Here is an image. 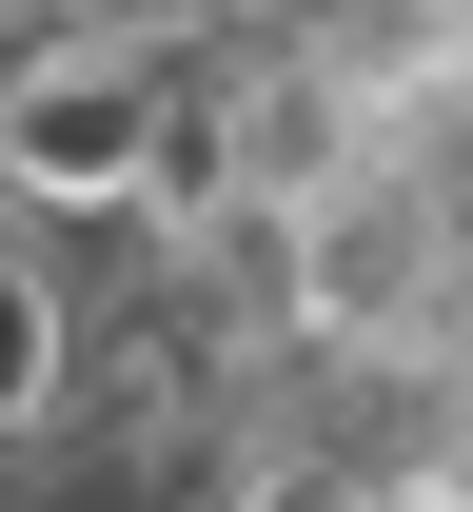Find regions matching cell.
Returning a JSON list of instances; mask_svg holds the SVG:
<instances>
[{
    "mask_svg": "<svg viewBox=\"0 0 473 512\" xmlns=\"http://www.w3.org/2000/svg\"><path fill=\"white\" fill-rule=\"evenodd\" d=\"M60 375H79V256L0 217V512H40V434H60Z\"/></svg>",
    "mask_w": 473,
    "mask_h": 512,
    "instance_id": "1",
    "label": "cell"
},
{
    "mask_svg": "<svg viewBox=\"0 0 473 512\" xmlns=\"http://www.w3.org/2000/svg\"><path fill=\"white\" fill-rule=\"evenodd\" d=\"M20 40H138V20H178V0H0Z\"/></svg>",
    "mask_w": 473,
    "mask_h": 512,
    "instance_id": "2",
    "label": "cell"
},
{
    "mask_svg": "<svg viewBox=\"0 0 473 512\" xmlns=\"http://www.w3.org/2000/svg\"><path fill=\"white\" fill-rule=\"evenodd\" d=\"M178 20H198V40H276L296 0H178Z\"/></svg>",
    "mask_w": 473,
    "mask_h": 512,
    "instance_id": "3",
    "label": "cell"
},
{
    "mask_svg": "<svg viewBox=\"0 0 473 512\" xmlns=\"http://www.w3.org/2000/svg\"><path fill=\"white\" fill-rule=\"evenodd\" d=\"M434 20H454V0H434Z\"/></svg>",
    "mask_w": 473,
    "mask_h": 512,
    "instance_id": "4",
    "label": "cell"
}]
</instances>
